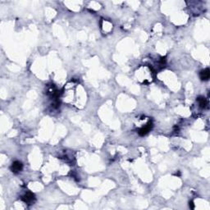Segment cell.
Listing matches in <instances>:
<instances>
[{
  "label": "cell",
  "instance_id": "6",
  "mask_svg": "<svg viewBox=\"0 0 210 210\" xmlns=\"http://www.w3.org/2000/svg\"><path fill=\"white\" fill-rule=\"evenodd\" d=\"M190 207L191 208V209H194L195 208V206H194V204H193V202H190Z\"/></svg>",
  "mask_w": 210,
  "mask_h": 210
},
{
  "label": "cell",
  "instance_id": "5",
  "mask_svg": "<svg viewBox=\"0 0 210 210\" xmlns=\"http://www.w3.org/2000/svg\"><path fill=\"white\" fill-rule=\"evenodd\" d=\"M198 101H199V103H200V107L204 108V107H206V105H207V100H206L205 98H204V97H200V98H198Z\"/></svg>",
  "mask_w": 210,
  "mask_h": 210
},
{
  "label": "cell",
  "instance_id": "2",
  "mask_svg": "<svg viewBox=\"0 0 210 210\" xmlns=\"http://www.w3.org/2000/svg\"><path fill=\"white\" fill-rule=\"evenodd\" d=\"M11 170L14 173H17L19 172H21L22 170V163L19 161H15L13 163Z\"/></svg>",
  "mask_w": 210,
  "mask_h": 210
},
{
  "label": "cell",
  "instance_id": "4",
  "mask_svg": "<svg viewBox=\"0 0 210 210\" xmlns=\"http://www.w3.org/2000/svg\"><path fill=\"white\" fill-rule=\"evenodd\" d=\"M200 79H201L202 81H208L210 77L209 69V68H206L204 70L201 71L200 74Z\"/></svg>",
  "mask_w": 210,
  "mask_h": 210
},
{
  "label": "cell",
  "instance_id": "3",
  "mask_svg": "<svg viewBox=\"0 0 210 210\" xmlns=\"http://www.w3.org/2000/svg\"><path fill=\"white\" fill-rule=\"evenodd\" d=\"M35 199H36L35 195L31 192L27 193V194H26L25 195H23L22 198V200L23 201L25 202V203H27V204L32 203V202L35 200Z\"/></svg>",
  "mask_w": 210,
  "mask_h": 210
},
{
  "label": "cell",
  "instance_id": "1",
  "mask_svg": "<svg viewBox=\"0 0 210 210\" xmlns=\"http://www.w3.org/2000/svg\"><path fill=\"white\" fill-rule=\"evenodd\" d=\"M152 127H153L152 121H149L147 125L145 126H144V127H142L141 129L139 130L138 131L139 135H140V136H144V135H145L148 134V133L149 132V130L152 129Z\"/></svg>",
  "mask_w": 210,
  "mask_h": 210
}]
</instances>
